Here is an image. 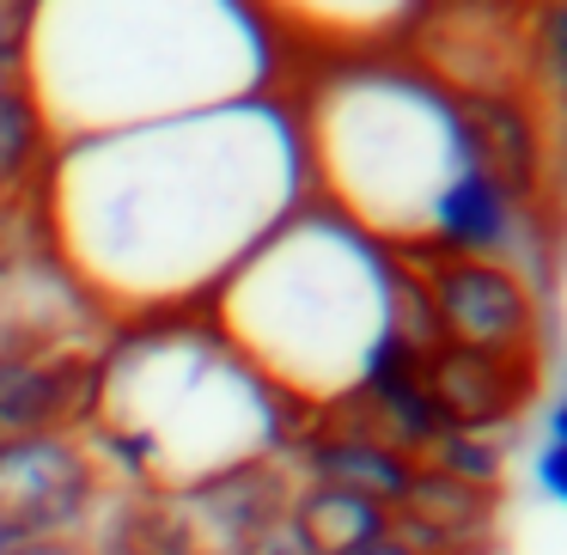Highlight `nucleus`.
<instances>
[{
	"instance_id": "nucleus-19",
	"label": "nucleus",
	"mask_w": 567,
	"mask_h": 555,
	"mask_svg": "<svg viewBox=\"0 0 567 555\" xmlns=\"http://www.w3.org/2000/svg\"><path fill=\"white\" fill-rule=\"evenodd\" d=\"M7 555H92V543H80V537H38V543H19V549H7Z\"/></svg>"
},
{
	"instance_id": "nucleus-4",
	"label": "nucleus",
	"mask_w": 567,
	"mask_h": 555,
	"mask_svg": "<svg viewBox=\"0 0 567 555\" xmlns=\"http://www.w3.org/2000/svg\"><path fill=\"white\" fill-rule=\"evenodd\" d=\"M396 257L306 202L208 294V330L293 415L342 403L391 336Z\"/></svg>"
},
{
	"instance_id": "nucleus-17",
	"label": "nucleus",
	"mask_w": 567,
	"mask_h": 555,
	"mask_svg": "<svg viewBox=\"0 0 567 555\" xmlns=\"http://www.w3.org/2000/svg\"><path fill=\"white\" fill-rule=\"evenodd\" d=\"M55 263L50 250V226H43V202L38 196H19L0 208V287L19 281V275Z\"/></svg>"
},
{
	"instance_id": "nucleus-18",
	"label": "nucleus",
	"mask_w": 567,
	"mask_h": 555,
	"mask_svg": "<svg viewBox=\"0 0 567 555\" xmlns=\"http://www.w3.org/2000/svg\"><path fill=\"white\" fill-rule=\"evenodd\" d=\"M537 489L549 494L555 506H567V445L549 440V445L537 452Z\"/></svg>"
},
{
	"instance_id": "nucleus-20",
	"label": "nucleus",
	"mask_w": 567,
	"mask_h": 555,
	"mask_svg": "<svg viewBox=\"0 0 567 555\" xmlns=\"http://www.w3.org/2000/svg\"><path fill=\"white\" fill-rule=\"evenodd\" d=\"M25 13L31 7H7V0H0V38H25Z\"/></svg>"
},
{
	"instance_id": "nucleus-7",
	"label": "nucleus",
	"mask_w": 567,
	"mask_h": 555,
	"mask_svg": "<svg viewBox=\"0 0 567 555\" xmlns=\"http://www.w3.org/2000/svg\"><path fill=\"white\" fill-rule=\"evenodd\" d=\"M111 476L92 458L86 433H43V440L0 445V525L19 543L80 537L86 543Z\"/></svg>"
},
{
	"instance_id": "nucleus-8",
	"label": "nucleus",
	"mask_w": 567,
	"mask_h": 555,
	"mask_svg": "<svg viewBox=\"0 0 567 555\" xmlns=\"http://www.w3.org/2000/svg\"><path fill=\"white\" fill-rule=\"evenodd\" d=\"M104 336H43L0 348V445L92 428Z\"/></svg>"
},
{
	"instance_id": "nucleus-5",
	"label": "nucleus",
	"mask_w": 567,
	"mask_h": 555,
	"mask_svg": "<svg viewBox=\"0 0 567 555\" xmlns=\"http://www.w3.org/2000/svg\"><path fill=\"white\" fill-rule=\"evenodd\" d=\"M287 104L311 202L372 238L384 257L427 250L433 202L476 165L452 92L409 62H342L318 68Z\"/></svg>"
},
{
	"instance_id": "nucleus-1",
	"label": "nucleus",
	"mask_w": 567,
	"mask_h": 555,
	"mask_svg": "<svg viewBox=\"0 0 567 555\" xmlns=\"http://www.w3.org/2000/svg\"><path fill=\"white\" fill-rule=\"evenodd\" d=\"M55 269L104 323L202 311L311 202L287 99L62 141L38 184Z\"/></svg>"
},
{
	"instance_id": "nucleus-3",
	"label": "nucleus",
	"mask_w": 567,
	"mask_h": 555,
	"mask_svg": "<svg viewBox=\"0 0 567 555\" xmlns=\"http://www.w3.org/2000/svg\"><path fill=\"white\" fill-rule=\"evenodd\" d=\"M293 409L208 330L202 311L116 323L99 360L86 445L111 489L189 494L293 440Z\"/></svg>"
},
{
	"instance_id": "nucleus-11",
	"label": "nucleus",
	"mask_w": 567,
	"mask_h": 555,
	"mask_svg": "<svg viewBox=\"0 0 567 555\" xmlns=\"http://www.w3.org/2000/svg\"><path fill=\"white\" fill-rule=\"evenodd\" d=\"M457 123H464L476 172H488L518 208L537 214L543 172H549V141H543L537 104H530L525 92H464V99H457Z\"/></svg>"
},
{
	"instance_id": "nucleus-14",
	"label": "nucleus",
	"mask_w": 567,
	"mask_h": 555,
	"mask_svg": "<svg viewBox=\"0 0 567 555\" xmlns=\"http://www.w3.org/2000/svg\"><path fill=\"white\" fill-rule=\"evenodd\" d=\"M50 129H43L38 104H31V92L19 86H0V208L19 196H38L43 172H50Z\"/></svg>"
},
{
	"instance_id": "nucleus-2",
	"label": "nucleus",
	"mask_w": 567,
	"mask_h": 555,
	"mask_svg": "<svg viewBox=\"0 0 567 555\" xmlns=\"http://www.w3.org/2000/svg\"><path fill=\"white\" fill-rule=\"evenodd\" d=\"M275 68L281 43L262 13L226 0L31 7L19 43V86L55 147L269 99Z\"/></svg>"
},
{
	"instance_id": "nucleus-21",
	"label": "nucleus",
	"mask_w": 567,
	"mask_h": 555,
	"mask_svg": "<svg viewBox=\"0 0 567 555\" xmlns=\"http://www.w3.org/2000/svg\"><path fill=\"white\" fill-rule=\"evenodd\" d=\"M549 440L567 445V397H555V403H549Z\"/></svg>"
},
{
	"instance_id": "nucleus-16",
	"label": "nucleus",
	"mask_w": 567,
	"mask_h": 555,
	"mask_svg": "<svg viewBox=\"0 0 567 555\" xmlns=\"http://www.w3.org/2000/svg\"><path fill=\"white\" fill-rule=\"evenodd\" d=\"M421 464L452 482H470V489H494V494L506 489V445L488 440V433H440Z\"/></svg>"
},
{
	"instance_id": "nucleus-9",
	"label": "nucleus",
	"mask_w": 567,
	"mask_h": 555,
	"mask_svg": "<svg viewBox=\"0 0 567 555\" xmlns=\"http://www.w3.org/2000/svg\"><path fill=\"white\" fill-rule=\"evenodd\" d=\"M543 379V360H506V354H476V348L433 342L421 360V384L445 433H501L530 409Z\"/></svg>"
},
{
	"instance_id": "nucleus-12",
	"label": "nucleus",
	"mask_w": 567,
	"mask_h": 555,
	"mask_svg": "<svg viewBox=\"0 0 567 555\" xmlns=\"http://www.w3.org/2000/svg\"><path fill=\"white\" fill-rule=\"evenodd\" d=\"M494 525H501V494L452 482L427 464H415L409 494L391 506V537L409 555H488Z\"/></svg>"
},
{
	"instance_id": "nucleus-15",
	"label": "nucleus",
	"mask_w": 567,
	"mask_h": 555,
	"mask_svg": "<svg viewBox=\"0 0 567 555\" xmlns=\"http://www.w3.org/2000/svg\"><path fill=\"white\" fill-rule=\"evenodd\" d=\"M518 55H525V99L567 111V7H530L518 19Z\"/></svg>"
},
{
	"instance_id": "nucleus-10",
	"label": "nucleus",
	"mask_w": 567,
	"mask_h": 555,
	"mask_svg": "<svg viewBox=\"0 0 567 555\" xmlns=\"http://www.w3.org/2000/svg\"><path fill=\"white\" fill-rule=\"evenodd\" d=\"M293 489H299L293 470H287L281 458H269V464L226 470V476L202 482V489H189V494H172V501L184 506L196 555H245L262 531L287 518Z\"/></svg>"
},
{
	"instance_id": "nucleus-13",
	"label": "nucleus",
	"mask_w": 567,
	"mask_h": 555,
	"mask_svg": "<svg viewBox=\"0 0 567 555\" xmlns=\"http://www.w3.org/2000/svg\"><path fill=\"white\" fill-rule=\"evenodd\" d=\"M287 518H293V531L306 537L311 555H360L391 537V513L348 489H293Z\"/></svg>"
},
{
	"instance_id": "nucleus-6",
	"label": "nucleus",
	"mask_w": 567,
	"mask_h": 555,
	"mask_svg": "<svg viewBox=\"0 0 567 555\" xmlns=\"http://www.w3.org/2000/svg\"><path fill=\"white\" fill-rule=\"evenodd\" d=\"M396 263L427 294L440 342L506 360H543V306L525 269L488 257H440V250H415Z\"/></svg>"
},
{
	"instance_id": "nucleus-22",
	"label": "nucleus",
	"mask_w": 567,
	"mask_h": 555,
	"mask_svg": "<svg viewBox=\"0 0 567 555\" xmlns=\"http://www.w3.org/2000/svg\"><path fill=\"white\" fill-rule=\"evenodd\" d=\"M360 555H409V549L396 537H384V543H372V549H360Z\"/></svg>"
}]
</instances>
